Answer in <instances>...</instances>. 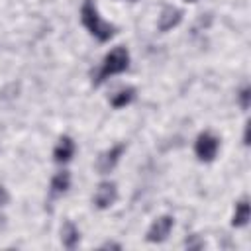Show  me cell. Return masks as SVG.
<instances>
[{"label": "cell", "instance_id": "cell-1", "mask_svg": "<svg viewBox=\"0 0 251 251\" xmlns=\"http://www.w3.org/2000/svg\"><path fill=\"white\" fill-rule=\"evenodd\" d=\"M80 20H82V25L90 31V35H94L98 41H110L116 33V25H112L110 22L100 18L94 0H84L82 2Z\"/></svg>", "mask_w": 251, "mask_h": 251}, {"label": "cell", "instance_id": "cell-2", "mask_svg": "<svg viewBox=\"0 0 251 251\" xmlns=\"http://www.w3.org/2000/svg\"><path fill=\"white\" fill-rule=\"evenodd\" d=\"M129 67V53H127V49L126 47H116V49H112L106 57H104V61H102V67H100V71L96 73V76H94V86H100L108 76H112V75H118V73H124L126 69Z\"/></svg>", "mask_w": 251, "mask_h": 251}, {"label": "cell", "instance_id": "cell-3", "mask_svg": "<svg viewBox=\"0 0 251 251\" xmlns=\"http://www.w3.org/2000/svg\"><path fill=\"white\" fill-rule=\"evenodd\" d=\"M218 147H220V141L216 135H212L210 131H204L196 137V143H194V153L200 161L204 163H210L214 161L216 153H218Z\"/></svg>", "mask_w": 251, "mask_h": 251}, {"label": "cell", "instance_id": "cell-4", "mask_svg": "<svg viewBox=\"0 0 251 251\" xmlns=\"http://www.w3.org/2000/svg\"><path fill=\"white\" fill-rule=\"evenodd\" d=\"M173 226H175V220H173L171 216H161V218H157V220L149 226V229H147V235H145L147 241H151V243H161V241H165V239L169 237Z\"/></svg>", "mask_w": 251, "mask_h": 251}, {"label": "cell", "instance_id": "cell-5", "mask_svg": "<svg viewBox=\"0 0 251 251\" xmlns=\"http://www.w3.org/2000/svg\"><path fill=\"white\" fill-rule=\"evenodd\" d=\"M116 198H118V188H116V184L110 182V180H104V182L98 184L92 202H94L96 208L106 210V208H110V206L116 202Z\"/></svg>", "mask_w": 251, "mask_h": 251}, {"label": "cell", "instance_id": "cell-6", "mask_svg": "<svg viewBox=\"0 0 251 251\" xmlns=\"http://www.w3.org/2000/svg\"><path fill=\"white\" fill-rule=\"evenodd\" d=\"M124 149H126V145H124V143H118V145L110 147L108 151H104V153L98 157V161H96L98 173H100V175H108V173L118 165V161H120Z\"/></svg>", "mask_w": 251, "mask_h": 251}, {"label": "cell", "instance_id": "cell-7", "mask_svg": "<svg viewBox=\"0 0 251 251\" xmlns=\"http://www.w3.org/2000/svg\"><path fill=\"white\" fill-rule=\"evenodd\" d=\"M182 20V10L175 8V6H165L161 16H159V31H169L173 27H176Z\"/></svg>", "mask_w": 251, "mask_h": 251}, {"label": "cell", "instance_id": "cell-8", "mask_svg": "<svg viewBox=\"0 0 251 251\" xmlns=\"http://www.w3.org/2000/svg\"><path fill=\"white\" fill-rule=\"evenodd\" d=\"M73 155H75V141L69 135H63L53 149V159L55 163H67L73 159Z\"/></svg>", "mask_w": 251, "mask_h": 251}, {"label": "cell", "instance_id": "cell-9", "mask_svg": "<svg viewBox=\"0 0 251 251\" xmlns=\"http://www.w3.org/2000/svg\"><path fill=\"white\" fill-rule=\"evenodd\" d=\"M80 239V233H78V227L73 224V222H65L63 229H61V241L67 249H75L76 243Z\"/></svg>", "mask_w": 251, "mask_h": 251}, {"label": "cell", "instance_id": "cell-10", "mask_svg": "<svg viewBox=\"0 0 251 251\" xmlns=\"http://www.w3.org/2000/svg\"><path fill=\"white\" fill-rule=\"evenodd\" d=\"M71 186V175L69 171H61L57 173L53 178H51V196H59V194H65Z\"/></svg>", "mask_w": 251, "mask_h": 251}, {"label": "cell", "instance_id": "cell-11", "mask_svg": "<svg viewBox=\"0 0 251 251\" xmlns=\"http://www.w3.org/2000/svg\"><path fill=\"white\" fill-rule=\"evenodd\" d=\"M247 222H249V202H247V198H243V200H239V202L235 204V212H233V218H231V226L243 227Z\"/></svg>", "mask_w": 251, "mask_h": 251}, {"label": "cell", "instance_id": "cell-12", "mask_svg": "<svg viewBox=\"0 0 251 251\" xmlns=\"http://www.w3.org/2000/svg\"><path fill=\"white\" fill-rule=\"evenodd\" d=\"M133 98H135V88L127 86V88H122V90H118L116 94H112L110 104H112L114 108H124V106H127Z\"/></svg>", "mask_w": 251, "mask_h": 251}, {"label": "cell", "instance_id": "cell-13", "mask_svg": "<svg viewBox=\"0 0 251 251\" xmlns=\"http://www.w3.org/2000/svg\"><path fill=\"white\" fill-rule=\"evenodd\" d=\"M251 90H249V86H245V88H241V92H239V106L243 108V110H247L249 108V94Z\"/></svg>", "mask_w": 251, "mask_h": 251}, {"label": "cell", "instance_id": "cell-14", "mask_svg": "<svg viewBox=\"0 0 251 251\" xmlns=\"http://www.w3.org/2000/svg\"><path fill=\"white\" fill-rule=\"evenodd\" d=\"M8 200H10V196H8V192H6V188L4 186H0V212H2V208L8 204ZM4 226V216L0 214V227Z\"/></svg>", "mask_w": 251, "mask_h": 251}, {"label": "cell", "instance_id": "cell-15", "mask_svg": "<svg viewBox=\"0 0 251 251\" xmlns=\"http://www.w3.org/2000/svg\"><path fill=\"white\" fill-rule=\"evenodd\" d=\"M202 245H204V243H202V241H198V239H196V235H192V239H190V241L186 239V247H188V249H200Z\"/></svg>", "mask_w": 251, "mask_h": 251}, {"label": "cell", "instance_id": "cell-16", "mask_svg": "<svg viewBox=\"0 0 251 251\" xmlns=\"http://www.w3.org/2000/svg\"><path fill=\"white\" fill-rule=\"evenodd\" d=\"M243 143H249V126H245V133H243Z\"/></svg>", "mask_w": 251, "mask_h": 251}, {"label": "cell", "instance_id": "cell-17", "mask_svg": "<svg viewBox=\"0 0 251 251\" xmlns=\"http://www.w3.org/2000/svg\"><path fill=\"white\" fill-rule=\"evenodd\" d=\"M102 247H114V249H120V245H118V243H112V241H108V243H104Z\"/></svg>", "mask_w": 251, "mask_h": 251}, {"label": "cell", "instance_id": "cell-18", "mask_svg": "<svg viewBox=\"0 0 251 251\" xmlns=\"http://www.w3.org/2000/svg\"><path fill=\"white\" fill-rule=\"evenodd\" d=\"M184 2H196V0H184Z\"/></svg>", "mask_w": 251, "mask_h": 251}, {"label": "cell", "instance_id": "cell-19", "mask_svg": "<svg viewBox=\"0 0 251 251\" xmlns=\"http://www.w3.org/2000/svg\"><path fill=\"white\" fill-rule=\"evenodd\" d=\"M131 2H135V0H131Z\"/></svg>", "mask_w": 251, "mask_h": 251}]
</instances>
